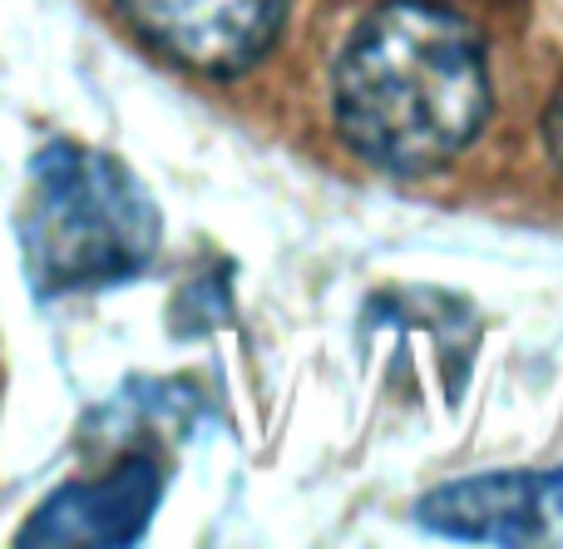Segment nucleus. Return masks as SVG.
I'll use <instances>...</instances> for the list:
<instances>
[{
    "instance_id": "obj_1",
    "label": "nucleus",
    "mask_w": 563,
    "mask_h": 549,
    "mask_svg": "<svg viewBox=\"0 0 563 549\" xmlns=\"http://www.w3.org/2000/svg\"><path fill=\"white\" fill-rule=\"evenodd\" d=\"M489 114V69L455 10L390 0L351 30L336 65V124L371 164L420 174L475 139Z\"/></svg>"
},
{
    "instance_id": "obj_5",
    "label": "nucleus",
    "mask_w": 563,
    "mask_h": 549,
    "mask_svg": "<svg viewBox=\"0 0 563 549\" xmlns=\"http://www.w3.org/2000/svg\"><path fill=\"white\" fill-rule=\"evenodd\" d=\"M549 149H554V158H559V168H563V89H559L554 109H549Z\"/></svg>"
},
{
    "instance_id": "obj_3",
    "label": "nucleus",
    "mask_w": 563,
    "mask_h": 549,
    "mask_svg": "<svg viewBox=\"0 0 563 549\" xmlns=\"http://www.w3.org/2000/svg\"><path fill=\"white\" fill-rule=\"evenodd\" d=\"M164 59L198 75H243L277 45L287 0H109Z\"/></svg>"
},
{
    "instance_id": "obj_2",
    "label": "nucleus",
    "mask_w": 563,
    "mask_h": 549,
    "mask_svg": "<svg viewBox=\"0 0 563 549\" xmlns=\"http://www.w3.org/2000/svg\"><path fill=\"white\" fill-rule=\"evenodd\" d=\"M45 267L59 283L109 277L144 263L154 243V213L144 194L119 174L85 154H65V168L45 178Z\"/></svg>"
},
{
    "instance_id": "obj_4",
    "label": "nucleus",
    "mask_w": 563,
    "mask_h": 549,
    "mask_svg": "<svg viewBox=\"0 0 563 549\" xmlns=\"http://www.w3.org/2000/svg\"><path fill=\"white\" fill-rule=\"evenodd\" d=\"M435 535L479 545H563V471H505L455 481L416 505Z\"/></svg>"
}]
</instances>
